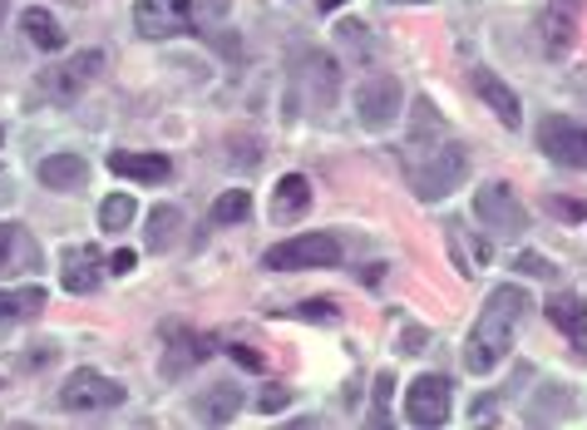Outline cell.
<instances>
[{
	"mask_svg": "<svg viewBox=\"0 0 587 430\" xmlns=\"http://www.w3.org/2000/svg\"><path fill=\"white\" fill-rule=\"evenodd\" d=\"M286 401H292V391H286V387H267V391L257 395V411L276 416V411H286Z\"/></svg>",
	"mask_w": 587,
	"mask_h": 430,
	"instance_id": "30",
	"label": "cell"
},
{
	"mask_svg": "<svg viewBox=\"0 0 587 430\" xmlns=\"http://www.w3.org/2000/svg\"><path fill=\"white\" fill-rule=\"evenodd\" d=\"M35 178H40L50 194H79V188L89 184V158H79V154H45L40 158V168H35Z\"/></svg>",
	"mask_w": 587,
	"mask_h": 430,
	"instance_id": "12",
	"label": "cell"
},
{
	"mask_svg": "<svg viewBox=\"0 0 587 430\" xmlns=\"http://www.w3.org/2000/svg\"><path fill=\"white\" fill-rule=\"evenodd\" d=\"M109 168L119 178H138V184H168L173 178V164L164 154H134V149H114L109 154Z\"/></svg>",
	"mask_w": 587,
	"mask_h": 430,
	"instance_id": "18",
	"label": "cell"
},
{
	"mask_svg": "<svg viewBox=\"0 0 587 430\" xmlns=\"http://www.w3.org/2000/svg\"><path fill=\"white\" fill-rule=\"evenodd\" d=\"M168 361H164V377H183V371H188V367H198V361H207V356H213L217 352V342H213V336H193V332H183V326H178V332H173V326H168Z\"/></svg>",
	"mask_w": 587,
	"mask_h": 430,
	"instance_id": "16",
	"label": "cell"
},
{
	"mask_svg": "<svg viewBox=\"0 0 587 430\" xmlns=\"http://www.w3.org/2000/svg\"><path fill=\"white\" fill-rule=\"evenodd\" d=\"M237 411H242V391L233 387V381H217V387H207V391L198 395V416H203V421L227 426Z\"/></svg>",
	"mask_w": 587,
	"mask_h": 430,
	"instance_id": "20",
	"label": "cell"
},
{
	"mask_svg": "<svg viewBox=\"0 0 587 430\" xmlns=\"http://www.w3.org/2000/svg\"><path fill=\"white\" fill-rule=\"evenodd\" d=\"M60 405L65 411H114V405H124V387L114 377H99V371L85 367L60 387Z\"/></svg>",
	"mask_w": 587,
	"mask_h": 430,
	"instance_id": "8",
	"label": "cell"
},
{
	"mask_svg": "<svg viewBox=\"0 0 587 430\" xmlns=\"http://www.w3.org/2000/svg\"><path fill=\"white\" fill-rule=\"evenodd\" d=\"M134 213H138V198H129V194L99 198V228H104V233H124V228L134 223Z\"/></svg>",
	"mask_w": 587,
	"mask_h": 430,
	"instance_id": "24",
	"label": "cell"
},
{
	"mask_svg": "<svg viewBox=\"0 0 587 430\" xmlns=\"http://www.w3.org/2000/svg\"><path fill=\"white\" fill-rule=\"evenodd\" d=\"M99 273H104V257L95 243H79V247H65L60 253V287L85 297V292L99 287Z\"/></svg>",
	"mask_w": 587,
	"mask_h": 430,
	"instance_id": "11",
	"label": "cell"
},
{
	"mask_svg": "<svg viewBox=\"0 0 587 430\" xmlns=\"http://www.w3.org/2000/svg\"><path fill=\"white\" fill-rule=\"evenodd\" d=\"M178 233H183V213L173 208V203H158V208L148 213V228H144L148 253H168L173 237H178Z\"/></svg>",
	"mask_w": 587,
	"mask_h": 430,
	"instance_id": "21",
	"label": "cell"
},
{
	"mask_svg": "<svg viewBox=\"0 0 587 430\" xmlns=\"http://www.w3.org/2000/svg\"><path fill=\"white\" fill-rule=\"evenodd\" d=\"M20 257L40 263V257H35L30 233L20 228V223H0V273H16V267H20Z\"/></svg>",
	"mask_w": 587,
	"mask_h": 430,
	"instance_id": "22",
	"label": "cell"
},
{
	"mask_svg": "<svg viewBox=\"0 0 587 430\" xmlns=\"http://www.w3.org/2000/svg\"><path fill=\"white\" fill-rule=\"evenodd\" d=\"M311 208V178L306 174H282L272 188V223L276 228H292L296 218H306Z\"/></svg>",
	"mask_w": 587,
	"mask_h": 430,
	"instance_id": "13",
	"label": "cell"
},
{
	"mask_svg": "<svg viewBox=\"0 0 587 430\" xmlns=\"http://www.w3.org/2000/svg\"><path fill=\"white\" fill-rule=\"evenodd\" d=\"M513 273H528V277H558V267H552L544 253H518V257H513Z\"/></svg>",
	"mask_w": 587,
	"mask_h": 430,
	"instance_id": "26",
	"label": "cell"
},
{
	"mask_svg": "<svg viewBox=\"0 0 587 430\" xmlns=\"http://www.w3.org/2000/svg\"><path fill=\"white\" fill-rule=\"evenodd\" d=\"M464 174H469L464 149H459L454 139H440V144H430V149L414 154L410 184H414V194H420L424 203H440V198H444L449 188H454Z\"/></svg>",
	"mask_w": 587,
	"mask_h": 430,
	"instance_id": "3",
	"label": "cell"
},
{
	"mask_svg": "<svg viewBox=\"0 0 587 430\" xmlns=\"http://www.w3.org/2000/svg\"><path fill=\"white\" fill-rule=\"evenodd\" d=\"M227 356H233L237 367H247V371H262V367H267V356H262L257 346H242V342H233V346H227Z\"/></svg>",
	"mask_w": 587,
	"mask_h": 430,
	"instance_id": "29",
	"label": "cell"
},
{
	"mask_svg": "<svg viewBox=\"0 0 587 430\" xmlns=\"http://www.w3.org/2000/svg\"><path fill=\"white\" fill-rule=\"evenodd\" d=\"M544 312H548V322L568 336V342H578L587 352V297H583V292H552Z\"/></svg>",
	"mask_w": 587,
	"mask_h": 430,
	"instance_id": "15",
	"label": "cell"
},
{
	"mask_svg": "<svg viewBox=\"0 0 587 430\" xmlns=\"http://www.w3.org/2000/svg\"><path fill=\"white\" fill-rule=\"evenodd\" d=\"M134 263H138V257L129 253V247H119V253H114V257H109V273H129V267H134Z\"/></svg>",
	"mask_w": 587,
	"mask_h": 430,
	"instance_id": "32",
	"label": "cell"
},
{
	"mask_svg": "<svg viewBox=\"0 0 587 430\" xmlns=\"http://www.w3.org/2000/svg\"><path fill=\"white\" fill-rule=\"evenodd\" d=\"M20 30H26V40L35 45V50H65V30H60V20H55L45 6L20 10Z\"/></svg>",
	"mask_w": 587,
	"mask_h": 430,
	"instance_id": "19",
	"label": "cell"
},
{
	"mask_svg": "<svg viewBox=\"0 0 587 430\" xmlns=\"http://www.w3.org/2000/svg\"><path fill=\"white\" fill-rule=\"evenodd\" d=\"M390 6H424V0H390Z\"/></svg>",
	"mask_w": 587,
	"mask_h": 430,
	"instance_id": "35",
	"label": "cell"
},
{
	"mask_svg": "<svg viewBox=\"0 0 587 430\" xmlns=\"http://www.w3.org/2000/svg\"><path fill=\"white\" fill-rule=\"evenodd\" d=\"M247 213H252V194H247V188H227V194L213 203V223H242Z\"/></svg>",
	"mask_w": 587,
	"mask_h": 430,
	"instance_id": "25",
	"label": "cell"
},
{
	"mask_svg": "<svg viewBox=\"0 0 587 430\" xmlns=\"http://www.w3.org/2000/svg\"><path fill=\"white\" fill-rule=\"evenodd\" d=\"M538 26H544L548 55H568V45L578 40V0H548Z\"/></svg>",
	"mask_w": 587,
	"mask_h": 430,
	"instance_id": "17",
	"label": "cell"
},
{
	"mask_svg": "<svg viewBox=\"0 0 587 430\" xmlns=\"http://www.w3.org/2000/svg\"><path fill=\"white\" fill-rule=\"evenodd\" d=\"M538 149L562 168H587V129L562 115H548L538 124Z\"/></svg>",
	"mask_w": 587,
	"mask_h": 430,
	"instance_id": "9",
	"label": "cell"
},
{
	"mask_svg": "<svg viewBox=\"0 0 587 430\" xmlns=\"http://www.w3.org/2000/svg\"><path fill=\"white\" fill-rule=\"evenodd\" d=\"M390 387H395V381H390V371H380V377H375V405H371V426H390V416H385Z\"/></svg>",
	"mask_w": 587,
	"mask_h": 430,
	"instance_id": "27",
	"label": "cell"
},
{
	"mask_svg": "<svg viewBox=\"0 0 587 430\" xmlns=\"http://www.w3.org/2000/svg\"><path fill=\"white\" fill-rule=\"evenodd\" d=\"M296 316H306V322H336V302H326V297H316V302H302L296 307Z\"/></svg>",
	"mask_w": 587,
	"mask_h": 430,
	"instance_id": "28",
	"label": "cell"
},
{
	"mask_svg": "<svg viewBox=\"0 0 587 430\" xmlns=\"http://www.w3.org/2000/svg\"><path fill=\"white\" fill-rule=\"evenodd\" d=\"M548 208L558 213L562 223H583L587 218V203H568V198H548Z\"/></svg>",
	"mask_w": 587,
	"mask_h": 430,
	"instance_id": "31",
	"label": "cell"
},
{
	"mask_svg": "<svg viewBox=\"0 0 587 430\" xmlns=\"http://www.w3.org/2000/svg\"><path fill=\"white\" fill-rule=\"evenodd\" d=\"M207 16L223 20L227 0H138L134 6V26L144 40H173V36H193Z\"/></svg>",
	"mask_w": 587,
	"mask_h": 430,
	"instance_id": "2",
	"label": "cell"
},
{
	"mask_svg": "<svg viewBox=\"0 0 587 430\" xmlns=\"http://www.w3.org/2000/svg\"><path fill=\"white\" fill-rule=\"evenodd\" d=\"M528 316H534V297H528L524 287H513V282L493 287L479 312V322H475V332H469V342H464V367L475 371V377H489V371L513 352Z\"/></svg>",
	"mask_w": 587,
	"mask_h": 430,
	"instance_id": "1",
	"label": "cell"
},
{
	"mask_svg": "<svg viewBox=\"0 0 587 430\" xmlns=\"http://www.w3.org/2000/svg\"><path fill=\"white\" fill-rule=\"evenodd\" d=\"M400 105H405V89H400V79H390V75L365 79L361 95H355V115H361L365 129H390V124L400 119Z\"/></svg>",
	"mask_w": 587,
	"mask_h": 430,
	"instance_id": "10",
	"label": "cell"
},
{
	"mask_svg": "<svg viewBox=\"0 0 587 430\" xmlns=\"http://www.w3.org/2000/svg\"><path fill=\"white\" fill-rule=\"evenodd\" d=\"M380 273H385V267H365L361 282H365V287H380Z\"/></svg>",
	"mask_w": 587,
	"mask_h": 430,
	"instance_id": "33",
	"label": "cell"
},
{
	"mask_svg": "<svg viewBox=\"0 0 587 430\" xmlns=\"http://www.w3.org/2000/svg\"><path fill=\"white\" fill-rule=\"evenodd\" d=\"M469 79H475V95L493 109V119H499L503 129H518V124H524V105H518V95L503 85L499 75H493V70H475Z\"/></svg>",
	"mask_w": 587,
	"mask_h": 430,
	"instance_id": "14",
	"label": "cell"
},
{
	"mask_svg": "<svg viewBox=\"0 0 587 430\" xmlns=\"http://www.w3.org/2000/svg\"><path fill=\"white\" fill-rule=\"evenodd\" d=\"M99 75H104V50H79V55H69V60L50 65V70H40V95L50 99V105H69V99L85 95Z\"/></svg>",
	"mask_w": 587,
	"mask_h": 430,
	"instance_id": "4",
	"label": "cell"
},
{
	"mask_svg": "<svg viewBox=\"0 0 587 430\" xmlns=\"http://www.w3.org/2000/svg\"><path fill=\"white\" fill-rule=\"evenodd\" d=\"M341 6H345V0H321V10H326V16H336Z\"/></svg>",
	"mask_w": 587,
	"mask_h": 430,
	"instance_id": "34",
	"label": "cell"
},
{
	"mask_svg": "<svg viewBox=\"0 0 587 430\" xmlns=\"http://www.w3.org/2000/svg\"><path fill=\"white\" fill-rule=\"evenodd\" d=\"M475 213H479V223L493 237H513V233L528 228V208H524V198H518L509 184H483L475 194Z\"/></svg>",
	"mask_w": 587,
	"mask_h": 430,
	"instance_id": "7",
	"label": "cell"
},
{
	"mask_svg": "<svg viewBox=\"0 0 587 430\" xmlns=\"http://www.w3.org/2000/svg\"><path fill=\"white\" fill-rule=\"evenodd\" d=\"M40 312H45V292L40 287L0 292V326H6V322H26V316H40Z\"/></svg>",
	"mask_w": 587,
	"mask_h": 430,
	"instance_id": "23",
	"label": "cell"
},
{
	"mask_svg": "<svg viewBox=\"0 0 587 430\" xmlns=\"http://www.w3.org/2000/svg\"><path fill=\"white\" fill-rule=\"evenodd\" d=\"M262 263L272 273H296V267H336L341 263V237L336 233H302V237H286V243L267 247Z\"/></svg>",
	"mask_w": 587,
	"mask_h": 430,
	"instance_id": "5",
	"label": "cell"
},
{
	"mask_svg": "<svg viewBox=\"0 0 587 430\" xmlns=\"http://www.w3.org/2000/svg\"><path fill=\"white\" fill-rule=\"evenodd\" d=\"M449 411H454V387H449V377H440V371H430V377H414L405 387V421L410 426H444Z\"/></svg>",
	"mask_w": 587,
	"mask_h": 430,
	"instance_id": "6",
	"label": "cell"
}]
</instances>
